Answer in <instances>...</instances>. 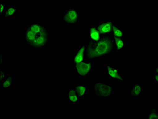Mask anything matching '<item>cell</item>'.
Masks as SVG:
<instances>
[{
    "mask_svg": "<svg viewBox=\"0 0 158 119\" xmlns=\"http://www.w3.org/2000/svg\"><path fill=\"white\" fill-rule=\"evenodd\" d=\"M94 96L98 99H108L114 93V87L111 84L97 81L93 87Z\"/></svg>",
    "mask_w": 158,
    "mask_h": 119,
    "instance_id": "3",
    "label": "cell"
},
{
    "mask_svg": "<svg viewBox=\"0 0 158 119\" xmlns=\"http://www.w3.org/2000/svg\"><path fill=\"white\" fill-rule=\"evenodd\" d=\"M93 67V63L90 62H83L74 65L76 73L80 76L88 75L91 72Z\"/></svg>",
    "mask_w": 158,
    "mask_h": 119,
    "instance_id": "5",
    "label": "cell"
},
{
    "mask_svg": "<svg viewBox=\"0 0 158 119\" xmlns=\"http://www.w3.org/2000/svg\"><path fill=\"white\" fill-rule=\"evenodd\" d=\"M14 81V79L10 74L7 79H5L2 84V88L4 89L10 88L12 86V83Z\"/></svg>",
    "mask_w": 158,
    "mask_h": 119,
    "instance_id": "14",
    "label": "cell"
},
{
    "mask_svg": "<svg viewBox=\"0 0 158 119\" xmlns=\"http://www.w3.org/2000/svg\"><path fill=\"white\" fill-rule=\"evenodd\" d=\"M89 34L91 40L97 41L100 38V33L95 28L91 27L89 28Z\"/></svg>",
    "mask_w": 158,
    "mask_h": 119,
    "instance_id": "12",
    "label": "cell"
},
{
    "mask_svg": "<svg viewBox=\"0 0 158 119\" xmlns=\"http://www.w3.org/2000/svg\"><path fill=\"white\" fill-rule=\"evenodd\" d=\"M5 73L4 70L3 69H1V83L2 84L5 80Z\"/></svg>",
    "mask_w": 158,
    "mask_h": 119,
    "instance_id": "18",
    "label": "cell"
},
{
    "mask_svg": "<svg viewBox=\"0 0 158 119\" xmlns=\"http://www.w3.org/2000/svg\"><path fill=\"white\" fill-rule=\"evenodd\" d=\"M142 92V84H134L131 87V91H129L128 94L131 98H136L141 96Z\"/></svg>",
    "mask_w": 158,
    "mask_h": 119,
    "instance_id": "9",
    "label": "cell"
},
{
    "mask_svg": "<svg viewBox=\"0 0 158 119\" xmlns=\"http://www.w3.org/2000/svg\"><path fill=\"white\" fill-rule=\"evenodd\" d=\"M106 71L107 75L110 78L116 79L121 83H126L125 79L118 72V70L111 66L108 65L106 66Z\"/></svg>",
    "mask_w": 158,
    "mask_h": 119,
    "instance_id": "6",
    "label": "cell"
},
{
    "mask_svg": "<svg viewBox=\"0 0 158 119\" xmlns=\"http://www.w3.org/2000/svg\"><path fill=\"white\" fill-rule=\"evenodd\" d=\"M158 118V109L157 108L150 109L149 113L147 114V119Z\"/></svg>",
    "mask_w": 158,
    "mask_h": 119,
    "instance_id": "17",
    "label": "cell"
},
{
    "mask_svg": "<svg viewBox=\"0 0 158 119\" xmlns=\"http://www.w3.org/2000/svg\"><path fill=\"white\" fill-rule=\"evenodd\" d=\"M5 59V57L4 54H1V66H2L3 63H4Z\"/></svg>",
    "mask_w": 158,
    "mask_h": 119,
    "instance_id": "20",
    "label": "cell"
},
{
    "mask_svg": "<svg viewBox=\"0 0 158 119\" xmlns=\"http://www.w3.org/2000/svg\"><path fill=\"white\" fill-rule=\"evenodd\" d=\"M158 74H154V80L157 83H158Z\"/></svg>",
    "mask_w": 158,
    "mask_h": 119,
    "instance_id": "21",
    "label": "cell"
},
{
    "mask_svg": "<svg viewBox=\"0 0 158 119\" xmlns=\"http://www.w3.org/2000/svg\"><path fill=\"white\" fill-rule=\"evenodd\" d=\"M1 15H3L6 9V5L5 3H1Z\"/></svg>",
    "mask_w": 158,
    "mask_h": 119,
    "instance_id": "19",
    "label": "cell"
},
{
    "mask_svg": "<svg viewBox=\"0 0 158 119\" xmlns=\"http://www.w3.org/2000/svg\"><path fill=\"white\" fill-rule=\"evenodd\" d=\"M68 94L69 95V101L71 103L76 104L77 103L79 99L80 98L74 88L69 89Z\"/></svg>",
    "mask_w": 158,
    "mask_h": 119,
    "instance_id": "11",
    "label": "cell"
},
{
    "mask_svg": "<svg viewBox=\"0 0 158 119\" xmlns=\"http://www.w3.org/2000/svg\"><path fill=\"white\" fill-rule=\"evenodd\" d=\"M85 45L82 46L77 51L74 56V65L83 62L85 57Z\"/></svg>",
    "mask_w": 158,
    "mask_h": 119,
    "instance_id": "8",
    "label": "cell"
},
{
    "mask_svg": "<svg viewBox=\"0 0 158 119\" xmlns=\"http://www.w3.org/2000/svg\"><path fill=\"white\" fill-rule=\"evenodd\" d=\"M18 11L17 8L12 6L6 8L3 14L4 18H11L15 15Z\"/></svg>",
    "mask_w": 158,
    "mask_h": 119,
    "instance_id": "13",
    "label": "cell"
},
{
    "mask_svg": "<svg viewBox=\"0 0 158 119\" xmlns=\"http://www.w3.org/2000/svg\"><path fill=\"white\" fill-rule=\"evenodd\" d=\"M154 74H158V66H156L155 68Z\"/></svg>",
    "mask_w": 158,
    "mask_h": 119,
    "instance_id": "22",
    "label": "cell"
},
{
    "mask_svg": "<svg viewBox=\"0 0 158 119\" xmlns=\"http://www.w3.org/2000/svg\"><path fill=\"white\" fill-rule=\"evenodd\" d=\"M117 50H120L125 45V43L123 40L119 37H114V38Z\"/></svg>",
    "mask_w": 158,
    "mask_h": 119,
    "instance_id": "15",
    "label": "cell"
},
{
    "mask_svg": "<svg viewBox=\"0 0 158 119\" xmlns=\"http://www.w3.org/2000/svg\"><path fill=\"white\" fill-rule=\"evenodd\" d=\"M112 22L108 21L105 22L98 26L97 29L100 33L102 34H106L110 32L112 29Z\"/></svg>",
    "mask_w": 158,
    "mask_h": 119,
    "instance_id": "7",
    "label": "cell"
},
{
    "mask_svg": "<svg viewBox=\"0 0 158 119\" xmlns=\"http://www.w3.org/2000/svg\"><path fill=\"white\" fill-rule=\"evenodd\" d=\"M24 40L26 44L32 47L46 48L49 38V32L44 25L31 23L26 28Z\"/></svg>",
    "mask_w": 158,
    "mask_h": 119,
    "instance_id": "2",
    "label": "cell"
},
{
    "mask_svg": "<svg viewBox=\"0 0 158 119\" xmlns=\"http://www.w3.org/2000/svg\"><path fill=\"white\" fill-rule=\"evenodd\" d=\"M79 15L76 8H69L64 13L61 20L67 25H74L78 22Z\"/></svg>",
    "mask_w": 158,
    "mask_h": 119,
    "instance_id": "4",
    "label": "cell"
},
{
    "mask_svg": "<svg viewBox=\"0 0 158 119\" xmlns=\"http://www.w3.org/2000/svg\"><path fill=\"white\" fill-rule=\"evenodd\" d=\"M112 29L113 33L115 37H120L123 36V33L122 30L117 26L113 25Z\"/></svg>",
    "mask_w": 158,
    "mask_h": 119,
    "instance_id": "16",
    "label": "cell"
},
{
    "mask_svg": "<svg viewBox=\"0 0 158 119\" xmlns=\"http://www.w3.org/2000/svg\"><path fill=\"white\" fill-rule=\"evenodd\" d=\"M114 45V39L111 36H104L97 41L89 40L85 45V60H92L107 56L113 52Z\"/></svg>",
    "mask_w": 158,
    "mask_h": 119,
    "instance_id": "1",
    "label": "cell"
},
{
    "mask_svg": "<svg viewBox=\"0 0 158 119\" xmlns=\"http://www.w3.org/2000/svg\"><path fill=\"white\" fill-rule=\"evenodd\" d=\"M73 88L80 98L85 96L88 90L87 87L83 84H76Z\"/></svg>",
    "mask_w": 158,
    "mask_h": 119,
    "instance_id": "10",
    "label": "cell"
}]
</instances>
